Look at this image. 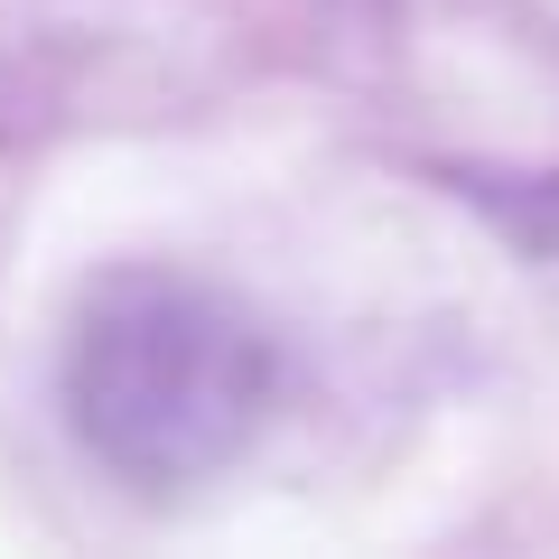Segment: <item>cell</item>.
<instances>
[{"mask_svg": "<svg viewBox=\"0 0 559 559\" xmlns=\"http://www.w3.org/2000/svg\"><path fill=\"white\" fill-rule=\"evenodd\" d=\"M280 392V355L224 289L178 271H112L84 289L57 355V401L94 466L140 495L205 485L252 448Z\"/></svg>", "mask_w": 559, "mask_h": 559, "instance_id": "cell-1", "label": "cell"}]
</instances>
